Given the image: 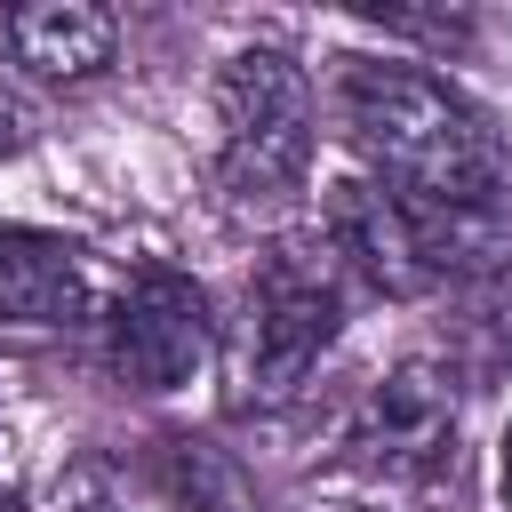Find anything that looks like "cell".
<instances>
[{
	"label": "cell",
	"instance_id": "6da1fadb",
	"mask_svg": "<svg viewBox=\"0 0 512 512\" xmlns=\"http://www.w3.org/2000/svg\"><path fill=\"white\" fill-rule=\"evenodd\" d=\"M328 112H336L344 144L368 160V176L408 200H496L504 192V144L488 128V112L424 64L336 56Z\"/></svg>",
	"mask_w": 512,
	"mask_h": 512
},
{
	"label": "cell",
	"instance_id": "7a4b0ae2",
	"mask_svg": "<svg viewBox=\"0 0 512 512\" xmlns=\"http://www.w3.org/2000/svg\"><path fill=\"white\" fill-rule=\"evenodd\" d=\"M208 104H216V184L232 208H272V200L304 192L312 144H320V104L288 48L224 56Z\"/></svg>",
	"mask_w": 512,
	"mask_h": 512
},
{
	"label": "cell",
	"instance_id": "3957f363",
	"mask_svg": "<svg viewBox=\"0 0 512 512\" xmlns=\"http://www.w3.org/2000/svg\"><path fill=\"white\" fill-rule=\"evenodd\" d=\"M344 328V272L328 248H296L280 240L272 256H256L248 272V328H240V376L256 400L296 392L320 352Z\"/></svg>",
	"mask_w": 512,
	"mask_h": 512
},
{
	"label": "cell",
	"instance_id": "277c9868",
	"mask_svg": "<svg viewBox=\"0 0 512 512\" xmlns=\"http://www.w3.org/2000/svg\"><path fill=\"white\" fill-rule=\"evenodd\" d=\"M216 352L208 288L176 264H136L112 320H104V360L128 392H184Z\"/></svg>",
	"mask_w": 512,
	"mask_h": 512
},
{
	"label": "cell",
	"instance_id": "5b68a950",
	"mask_svg": "<svg viewBox=\"0 0 512 512\" xmlns=\"http://www.w3.org/2000/svg\"><path fill=\"white\" fill-rule=\"evenodd\" d=\"M320 248L336 256V272L368 280L376 296H424V288H440L432 264H424L416 208L392 184H376V176H336L320 192Z\"/></svg>",
	"mask_w": 512,
	"mask_h": 512
},
{
	"label": "cell",
	"instance_id": "8992f818",
	"mask_svg": "<svg viewBox=\"0 0 512 512\" xmlns=\"http://www.w3.org/2000/svg\"><path fill=\"white\" fill-rule=\"evenodd\" d=\"M352 448L376 464V472H400V480H424L456 456V376L440 360H400L368 384L360 400V424H352Z\"/></svg>",
	"mask_w": 512,
	"mask_h": 512
},
{
	"label": "cell",
	"instance_id": "52a82bcc",
	"mask_svg": "<svg viewBox=\"0 0 512 512\" xmlns=\"http://www.w3.org/2000/svg\"><path fill=\"white\" fill-rule=\"evenodd\" d=\"M88 312V256L64 232L0 224V320L16 328H64Z\"/></svg>",
	"mask_w": 512,
	"mask_h": 512
},
{
	"label": "cell",
	"instance_id": "ba28073f",
	"mask_svg": "<svg viewBox=\"0 0 512 512\" xmlns=\"http://www.w3.org/2000/svg\"><path fill=\"white\" fill-rule=\"evenodd\" d=\"M0 40L40 80H96L120 56V16L96 0H32V8H8Z\"/></svg>",
	"mask_w": 512,
	"mask_h": 512
},
{
	"label": "cell",
	"instance_id": "9c48e42d",
	"mask_svg": "<svg viewBox=\"0 0 512 512\" xmlns=\"http://www.w3.org/2000/svg\"><path fill=\"white\" fill-rule=\"evenodd\" d=\"M160 488L184 512H248V480L208 440H160Z\"/></svg>",
	"mask_w": 512,
	"mask_h": 512
},
{
	"label": "cell",
	"instance_id": "30bf717a",
	"mask_svg": "<svg viewBox=\"0 0 512 512\" xmlns=\"http://www.w3.org/2000/svg\"><path fill=\"white\" fill-rule=\"evenodd\" d=\"M32 128H40V112H32V104L0 80V160H16V152L32 144Z\"/></svg>",
	"mask_w": 512,
	"mask_h": 512
},
{
	"label": "cell",
	"instance_id": "8fae6325",
	"mask_svg": "<svg viewBox=\"0 0 512 512\" xmlns=\"http://www.w3.org/2000/svg\"><path fill=\"white\" fill-rule=\"evenodd\" d=\"M496 496H504V512H512V424H504V440H496Z\"/></svg>",
	"mask_w": 512,
	"mask_h": 512
},
{
	"label": "cell",
	"instance_id": "7c38bea8",
	"mask_svg": "<svg viewBox=\"0 0 512 512\" xmlns=\"http://www.w3.org/2000/svg\"><path fill=\"white\" fill-rule=\"evenodd\" d=\"M0 512H32V504H24V496H16V488H8V496H0Z\"/></svg>",
	"mask_w": 512,
	"mask_h": 512
},
{
	"label": "cell",
	"instance_id": "4fadbf2b",
	"mask_svg": "<svg viewBox=\"0 0 512 512\" xmlns=\"http://www.w3.org/2000/svg\"><path fill=\"white\" fill-rule=\"evenodd\" d=\"M80 512H112V504H80Z\"/></svg>",
	"mask_w": 512,
	"mask_h": 512
}]
</instances>
